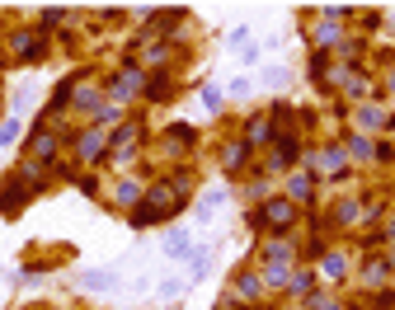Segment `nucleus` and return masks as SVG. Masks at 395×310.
<instances>
[{
	"instance_id": "nucleus-5",
	"label": "nucleus",
	"mask_w": 395,
	"mask_h": 310,
	"mask_svg": "<svg viewBox=\"0 0 395 310\" xmlns=\"http://www.w3.org/2000/svg\"><path fill=\"white\" fill-rule=\"evenodd\" d=\"M349 146H353V155H362V160H367V155H372V146H367V136H353Z\"/></svg>"
},
{
	"instance_id": "nucleus-2",
	"label": "nucleus",
	"mask_w": 395,
	"mask_h": 310,
	"mask_svg": "<svg viewBox=\"0 0 395 310\" xmlns=\"http://www.w3.org/2000/svg\"><path fill=\"white\" fill-rule=\"evenodd\" d=\"M104 146V132H85V141H80V155H94Z\"/></svg>"
},
{
	"instance_id": "nucleus-7",
	"label": "nucleus",
	"mask_w": 395,
	"mask_h": 310,
	"mask_svg": "<svg viewBox=\"0 0 395 310\" xmlns=\"http://www.w3.org/2000/svg\"><path fill=\"white\" fill-rule=\"evenodd\" d=\"M14 132H19V122H5V127H0V146H10Z\"/></svg>"
},
{
	"instance_id": "nucleus-3",
	"label": "nucleus",
	"mask_w": 395,
	"mask_h": 310,
	"mask_svg": "<svg viewBox=\"0 0 395 310\" xmlns=\"http://www.w3.org/2000/svg\"><path fill=\"white\" fill-rule=\"evenodd\" d=\"M362 122H367V127H381V122H386V113H381V109H372V104H367V109H362Z\"/></svg>"
},
{
	"instance_id": "nucleus-4",
	"label": "nucleus",
	"mask_w": 395,
	"mask_h": 310,
	"mask_svg": "<svg viewBox=\"0 0 395 310\" xmlns=\"http://www.w3.org/2000/svg\"><path fill=\"white\" fill-rule=\"evenodd\" d=\"M320 165H325V169H344V151H325V155H320Z\"/></svg>"
},
{
	"instance_id": "nucleus-6",
	"label": "nucleus",
	"mask_w": 395,
	"mask_h": 310,
	"mask_svg": "<svg viewBox=\"0 0 395 310\" xmlns=\"http://www.w3.org/2000/svg\"><path fill=\"white\" fill-rule=\"evenodd\" d=\"M292 193H296V198H306V193H311V179L296 174V179H292Z\"/></svg>"
},
{
	"instance_id": "nucleus-1",
	"label": "nucleus",
	"mask_w": 395,
	"mask_h": 310,
	"mask_svg": "<svg viewBox=\"0 0 395 310\" xmlns=\"http://www.w3.org/2000/svg\"><path fill=\"white\" fill-rule=\"evenodd\" d=\"M269 221L273 226H287V221H292V202H273V207H269Z\"/></svg>"
}]
</instances>
